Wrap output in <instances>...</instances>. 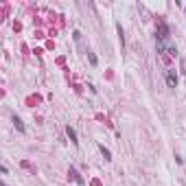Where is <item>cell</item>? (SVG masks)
<instances>
[{
	"mask_svg": "<svg viewBox=\"0 0 186 186\" xmlns=\"http://www.w3.org/2000/svg\"><path fill=\"white\" fill-rule=\"evenodd\" d=\"M99 149H101V153L105 155V160H112V153H110V149H105L103 145H99Z\"/></svg>",
	"mask_w": 186,
	"mask_h": 186,
	"instance_id": "obj_5",
	"label": "cell"
},
{
	"mask_svg": "<svg viewBox=\"0 0 186 186\" xmlns=\"http://www.w3.org/2000/svg\"><path fill=\"white\" fill-rule=\"evenodd\" d=\"M66 134H68V138H70V140H72V142H75V145L79 142V140H77V132H75V129H72L70 125L66 127Z\"/></svg>",
	"mask_w": 186,
	"mask_h": 186,
	"instance_id": "obj_3",
	"label": "cell"
},
{
	"mask_svg": "<svg viewBox=\"0 0 186 186\" xmlns=\"http://www.w3.org/2000/svg\"><path fill=\"white\" fill-rule=\"evenodd\" d=\"M2 186H7V184H2Z\"/></svg>",
	"mask_w": 186,
	"mask_h": 186,
	"instance_id": "obj_8",
	"label": "cell"
},
{
	"mask_svg": "<svg viewBox=\"0 0 186 186\" xmlns=\"http://www.w3.org/2000/svg\"><path fill=\"white\" fill-rule=\"evenodd\" d=\"M70 175H72V177H75V182H77V184H83V179H81V177H79V173L75 171V169H70Z\"/></svg>",
	"mask_w": 186,
	"mask_h": 186,
	"instance_id": "obj_6",
	"label": "cell"
},
{
	"mask_svg": "<svg viewBox=\"0 0 186 186\" xmlns=\"http://www.w3.org/2000/svg\"><path fill=\"white\" fill-rule=\"evenodd\" d=\"M166 83H169V88H175V86H177V75H175V70H166Z\"/></svg>",
	"mask_w": 186,
	"mask_h": 186,
	"instance_id": "obj_2",
	"label": "cell"
},
{
	"mask_svg": "<svg viewBox=\"0 0 186 186\" xmlns=\"http://www.w3.org/2000/svg\"><path fill=\"white\" fill-rule=\"evenodd\" d=\"M13 125H15V127H18V129H20V132H24V123H22V121H20V118H18V116H13Z\"/></svg>",
	"mask_w": 186,
	"mask_h": 186,
	"instance_id": "obj_4",
	"label": "cell"
},
{
	"mask_svg": "<svg viewBox=\"0 0 186 186\" xmlns=\"http://www.w3.org/2000/svg\"><path fill=\"white\" fill-rule=\"evenodd\" d=\"M88 59H90V64H92V66H97V57H94V53H88Z\"/></svg>",
	"mask_w": 186,
	"mask_h": 186,
	"instance_id": "obj_7",
	"label": "cell"
},
{
	"mask_svg": "<svg viewBox=\"0 0 186 186\" xmlns=\"http://www.w3.org/2000/svg\"><path fill=\"white\" fill-rule=\"evenodd\" d=\"M169 35H171L169 26L164 24V22H160V24H158V44H166L169 42Z\"/></svg>",
	"mask_w": 186,
	"mask_h": 186,
	"instance_id": "obj_1",
	"label": "cell"
}]
</instances>
